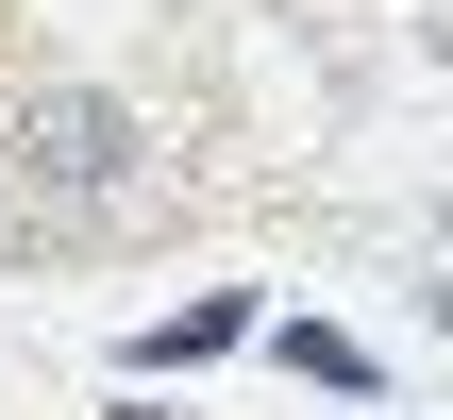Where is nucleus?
Wrapping results in <instances>:
<instances>
[{
	"instance_id": "f03ea898",
	"label": "nucleus",
	"mask_w": 453,
	"mask_h": 420,
	"mask_svg": "<svg viewBox=\"0 0 453 420\" xmlns=\"http://www.w3.org/2000/svg\"><path fill=\"white\" fill-rule=\"evenodd\" d=\"M235 337H252V303H235V286H202V303H185V320H168V337H151V354H168V370H185V354H235Z\"/></svg>"
},
{
	"instance_id": "f257e3e1",
	"label": "nucleus",
	"mask_w": 453,
	"mask_h": 420,
	"mask_svg": "<svg viewBox=\"0 0 453 420\" xmlns=\"http://www.w3.org/2000/svg\"><path fill=\"white\" fill-rule=\"evenodd\" d=\"M0 185L17 202H50V219H134L151 202V118L118 101V84H17V118H0Z\"/></svg>"
},
{
	"instance_id": "7ed1b4c3",
	"label": "nucleus",
	"mask_w": 453,
	"mask_h": 420,
	"mask_svg": "<svg viewBox=\"0 0 453 420\" xmlns=\"http://www.w3.org/2000/svg\"><path fill=\"white\" fill-rule=\"evenodd\" d=\"M286 370H303V387H336V404H370V354H353V337H319V320L286 337Z\"/></svg>"
},
{
	"instance_id": "20e7f679",
	"label": "nucleus",
	"mask_w": 453,
	"mask_h": 420,
	"mask_svg": "<svg viewBox=\"0 0 453 420\" xmlns=\"http://www.w3.org/2000/svg\"><path fill=\"white\" fill-rule=\"evenodd\" d=\"M437 337H453V286H437Z\"/></svg>"
}]
</instances>
